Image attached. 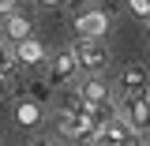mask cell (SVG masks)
Listing matches in <instances>:
<instances>
[{
  "mask_svg": "<svg viewBox=\"0 0 150 146\" xmlns=\"http://www.w3.org/2000/svg\"><path fill=\"white\" fill-rule=\"evenodd\" d=\"M116 112L131 124V131H150V94L146 90H124Z\"/></svg>",
  "mask_w": 150,
  "mask_h": 146,
  "instance_id": "6da1fadb",
  "label": "cell"
},
{
  "mask_svg": "<svg viewBox=\"0 0 150 146\" xmlns=\"http://www.w3.org/2000/svg\"><path fill=\"white\" fill-rule=\"evenodd\" d=\"M60 135L71 142H94V135L101 131V124L94 120L90 112H60Z\"/></svg>",
  "mask_w": 150,
  "mask_h": 146,
  "instance_id": "7a4b0ae2",
  "label": "cell"
},
{
  "mask_svg": "<svg viewBox=\"0 0 150 146\" xmlns=\"http://www.w3.org/2000/svg\"><path fill=\"white\" fill-rule=\"evenodd\" d=\"M75 56L86 71H101L109 64V49H105V37H79L75 45Z\"/></svg>",
  "mask_w": 150,
  "mask_h": 146,
  "instance_id": "3957f363",
  "label": "cell"
},
{
  "mask_svg": "<svg viewBox=\"0 0 150 146\" xmlns=\"http://www.w3.org/2000/svg\"><path fill=\"white\" fill-rule=\"evenodd\" d=\"M83 64H79V56H75V49H68V53H56L53 56V64H49V86H68L75 79V71H79Z\"/></svg>",
  "mask_w": 150,
  "mask_h": 146,
  "instance_id": "277c9868",
  "label": "cell"
},
{
  "mask_svg": "<svg viewBox=\"0 0 150 146\" xmlns=\"http://www.w3.org/2000/svg\"><path fill=\"white\" fill-rule=\"evenodd\" d=\"M75 30H79V37H105L109 34V15L105 11H83V15L75 19Z\"/></svg>",
  "mask_w": 150,
  "mask_h": 146,
  "instance_id": "5b68a950",
  "label": "cell"
},
{
  "mask_svg": "<svg viewBox=\"0 0 150 146\" xmlns=\"http://www.w3.org/2000/svg\"><path fill=\"white\" fill-rule=\"evenodd\" d=\"M15 60L23 64V68H45V49H41V41H34V37H26V41H19L15 45Z\"/></svg>",
  "mask_w": 150,
  "mask_h": 146,
  "instance_id": "8992f818",
  "label": "cell"
},
{
  "mask_svg": "<svg viewBox=\"0 0 150 146\" xmlns=\"http://www.w3.org/2000/svg\"><path fill=\"white\" fill-rule=\"evenodd\" d=\"M4 37H8V45H19V41H26L30 37V19L11 11V15H4Z\"/></svg>",
  "mask_w": 150,
  "mask_h": 146,
  "instance_id": "52a82bcc",
  "label": "cell"
},
{
  "mask_svg": "<svg viewBox=\"0 0 150 146\" xmlns=\"http://www.w3.org/2000/svg\"><path fill=\"white\" fill-rule=\"evenodd\" d=\"M79 90H83V97H86L90 105H105V101H109V86H105V79H101V75L83 79V83H79Z\"/></svg>",
  "mask_w": 150,
  "mask_h": 146,
  "instance_id": "ba28073f",
  "label": "cell"
},
{
  "mask_svg": "<svg viewBox=\"0 0 150 146\" xmlns=\"http://www.w3.org/2000/svg\"><path fill=\"white\" fill-rule=\"evenodd\" d=\"M120 86H124V90H146V71H143V64H128V68L120 71Z\"/></svg>",
  "mask_w": 150,
  "mask_h": 146,
  "instance_id": "9c48e42d",
  "label": "cell"
},
{
  "mask_svg": "<svg viewBox=\"0 0 150 146\" xmlns=\"http://www.w3.org/2000/svg\"><path fill=\"white\" fill-rule=\"evenodd\" d=\"M15 116H19V124H26V128H30V124H38V120H41V109H38L34 101H23V105L15 109Z\"/></svg>",
  "mask_w": 150,
  "mask_h": 146,
  "instance_id": "30bf717a",
  "label": "cell"
},
{
  "mask_svg": "<svg viewBox=\"0 0 150 146\" xmlns=\"http://www.w3.org/2000/svg\"><path fill=\"white\" fill-rule=\"evenodd\" d=\"M15 64H19V60H15V45L8 49V45L0 41V75H8L11 68H15Z\"/></svg>",
  "mask_w": 150,
  "mask_h": 146,
  "instance_id": "8fae6325",
  "label": "cell"
},
{
  "mask_svg": "<svg viewBox=\"0 0 150 146\" xmlns=\"http://www.w3.org/2000/svg\"><path fill=\"white\" fill-rule=\"evenodd\" d=\"M90 146H120V142H116V139H109L105 131H98V135H94V142H90Z\"/></svg>",
  "mask_w": 150,
  "mask_h": 146,
  "instance_id": "7c38bea8",
  "label": "cell"
},
{
  "mask_svg": "<svg viewBox=\"0 0 150 146\" xmlns=\"http://www.w3.org/2000/svg\"><path fill=\"white\" fill-rule=\"evenodd\" d=\"M131 8H135L139 15H150V0H131Z\"/></svg>",
  "mask_w": 150,
  "mask_h": 146,
  "instance_id": "4fadbf2b",
  "label": "cell"
},
{
  "mask_svg": "<svg viewBox=\"0 0 150 146\" xmlns=\"http://www.w3.org/2000/svg\"><path fill=\"white\" fill-rule=\"evenodd\" d=\"M15 4H19V0H0V15H11V11H15Z\"/></svg>",
  "mask_w": 150,
  "mask_h": 146,
  "instance_id": "5bb4252c",
  "label": "cell"
},
{
  "mask_svg": "<svg viewBox=\"0 0 150 146\" xmlns=\"http://www.w3.org/2000/svg\"><path fill=\"white\" fill-rule=\"evenodd\" d=\"M41 8H56V4H64V0H38Z\"/></svg>",
  "mask_w": 150,
  "mask_h": 146,
  "instance_id": "9a60e30c",
  "label": "cell"
},
{
  "mask_svg": "<svg viewBox=\"0 0 150 146\" xmlns=\"http://www.w3.org/2000/svg\"><path fill=\"white\" fill-rule=\"evenodd\" d=\"M30 146H49V142H45V139H34V142H30Z\"/></svg>",
  "mask_w": 150,
  "mask_h": 146,
  "instance_id": "2e32d148",
  "label": "cell"
},
{
  "mask_svg": "<svg viewBox=\"0 0 150 146\" xmlns=\"http://www.w3.org/2000/svg\"><path fill=\"white\" fill-rule=\"evenodd\" d=\"M124 146H143V142H139V139H131V142H124Z\"/></svg>",
  "mask_w": 150,
  "mask_h": 146,
  "instance_id": "e0dca14e",
  "label": "cell"
},
{
  "mask_svg": "<svg viewBox=\"0 0 150 146\" xmlns=\"http://www.w3.org/2000/svg\"><path fill=\"white\" fill-rule=\"evenodd\" d=\"M0 94H4V79H0Z\"/></svg>",
  "mask_w": 150,
  "mask_h": 146,
  "instance_id": "ac0fdd59",
  "label": "cell"
},
{
  "mask_svg": "<svg viewBox=\"0 0 150 146\" xmlns=\"http://www.w3.org/2000/svg\"><path fill=\"white\" fill-rule=\"evenodd\" d=\"M143 146H150V139H146V142H143Z\"/></svg>",
  "mask_w": 150,
  "mask_h": 146,
  "instance_id": "d6986e66",
  "label": "cell"
},
{
  "mask_svg": "<svg viewBox=\"0 0 150 146\" xmlns=\"http://www.w3.org/2000/svg\"><path fill=\"white\" fill-rule=\"evenodd\" d=\"M146 41H150V30H146Z\"/></svg>",
  "mask_w": 150,
  "mask_h": 146,
  "instance_id": "ffe728a7",
  "label": "cell"
}]
</instances>
